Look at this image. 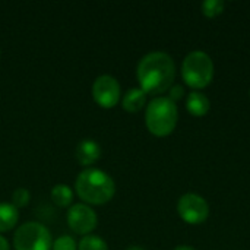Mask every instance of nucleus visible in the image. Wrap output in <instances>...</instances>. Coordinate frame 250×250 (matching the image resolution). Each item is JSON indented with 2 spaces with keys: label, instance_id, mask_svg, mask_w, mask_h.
I'll use <instances>...</instances> for the list:
<instances>
[{
  "label": "nucleus",
  "instance_id": "obj_1",
  "mask_svg": "<svg viewBox=\"0 0 250 250\" xmlns=\"http://www.w3.org/2000/svg\"><path fill=\"white\" fill-rule=\"evenodd\" d=\"M136 76L141 89L146 95H160L173 86L176 76L174 60L164 51L148 53L139 60Z\"/></svg>",
  "mask_w": 250,
  "mask_h": 250
},
{
  "label": "nucleus",
  "instance_id": "obj_2",
  "mask_svg": "<svg viewBox=\"0 0 250 250\" xmlns=\"http://www.w3.org/2000/svg\"><path fill=\"white\" fill-rule=\"evenodd\" d=\"M75 190L83 204L104 205L114 198L116 183L107 171L89 167L78 174L75 182Z\"/></svg>",
  "mask_w": 250,
  "mask_h": 250
},
{
  "label": "nucleus",
  "instance_id": "obj_3",
  "mask_svg": "<svg viewBox=\"0 0 250 250\" xmlns=\"http://www.w3.org/2000/svg\"><path fill=\"white\" fill-rule=\"evenodd\" d=\"M179 120V110L168 97H155L145 110V125L149 133L164 138L173 133Z\"/></svg>",
  "mask_w": 250,
  "mask_h": 250
},
{
  "label": "nucleus",
  "instance_id": "obj_4",
  "mask_svg": "<svg viewBox=\"0 0 250 250\" xmlns=\"http://www.w3.org/2000/svg\"><path fill=\"white\" fill-rule=\"evenodd\" d=\"M182 78L183 82L193 88H207L214 79V62L205 51L189 53L182 63Z\"/></svg>",
  "mask_w": 250,
  "mask_h": 250
},
{
  "label": "nucleus",
  "instance_id": "obj_5",
  "mask_svg": "<svg viewBox=\"0 0 250 250\" xmlns=\"http://www.w3.org/2000/svg\"><path fill=\"white\" fill-rule=\"evenodd\" d=\"M51 233L41 223H23L13 234L15 250H51Z\"/></svg>",
  "mask_w": 250,
  "mask_h": 250
},
{
  "label": "nucleus",
  "instance_id": "obj_6",
  "mask_svg": "<svg viewBox=\"0 0 250 250\" xmlns=\"http://www.w3.org/2000/svg\"><path fill=\"white\" fill-rule=\"evenodd\" d=\"M177 214L185 223L199 226L208 220L209 205L202 196L196 193H186L180 196L177 202Z\"/></svg>",
  "mask_w": 250,
  "mask_h": 250
},
{
  "label": "nucleus",
  "instance_id": "obj_7",
  "mask_svg": "<svg viewBox=\"0 0 250 250\" xmlns=\"http://www.w3.org/2000/svg\"><path fill=\"white\" fill-rule=\"evenodd\" d=\"M66 221L69 229L79 236H88L91 234L97 226H98V217L97 212L86 204H75L67 209Z\"/></svg>",
  "mask_w": 250,
  "mask_h": 250
},
{
  "label": "nucleus",
  "instance_id": "obj_8",
  "mask_svg": "<svg viewBox=\"0 0 250 250\" xmlns=\"http://www.w3.org/2000/svg\"><path fill=\"white\" fill-rule=\"evenodd\" d=\"M92 98L101 108H113L122 98L119 81L111 75H101L92 83Z\"/></svg>",
  "mask_w": 250,
  "mask_h": 250
},
{
  "label": "nucleus",
  "instance_id": "obj_9",
  "mask_svg": "<svg viewBox=\"0 0 250 250\" xmlns=\"http://www.w3.org/2000/svg\"><path fill=\"white\" fill-rule=\"evenodd\" d=\"M75 157L82 167L89 168L101 157V146L95 139H82L75 149Z\"/></svg>",
  "mask_w": 250,
  "mask_h": 250
},
{
  "label": "nucleus",
  "instance_id": "obj_10",
  "mask_svg": "<svg viewBox=\"0 0 250 250\" xmlns=\"http://www.w3.org/2000/svg\"><path fill=\"white\" fill-rule=\"evenodd\" d=\"M146 104V94L141 88H130L122 98V107L127 113H138Z\"/></svg>",
  "mask_w": 250,
  "mask_h": 250
},
{
  "label": "nucleus",
  "instance_id": "obj_11",
  "mask_svg": "<svg viewBox=\"0 0 250 250\" xmlns=\"http://www.w3.org/2000/svg\"><path fill=\"white\" fill-rule=\"evenodd\" d=\"M209 107H211L209 98L199 91H192L186 98V108L195 117L205 116L209 111Z\"/></svg>",
  "mask_w": 250,
  "mask_h": 250
},
{
  "label": "nucleus",
  "instance_id": "obj_12",
  "mask_svg": "<svg viewBox=\"0 0 250 250\" xmlns=\"http://www.w3.org/2000/svg\"><path fill=\"white\" fill-rule=\"evenodd\" d=\"M19 221V209L9 202H0V234L16 227Z\"/></svg>",
  "mask_w": 250,
  "mask_h": 250
},
{
  "label": "nucleus",
  "instance_id": "obj_13",
  "mask_svg": "<svg viewBox=\"0 0 250 250\" xmlns=\"http://www.w3.org/2000/svg\"><path fill=\"white\" fill-rule=\"evenodd\" d=\"M50 199L56 207L67 208L73 202V190L70 189V186H67L64 183L54 185L50 192Z\"/></svg>",
  "mask_w": 250,
  "mask_h": 250
},
{
  "label": "nucleus",
  "instance_id": "obj_14",
  "mask_svg": "<svg viewBox=\"0 0 250 250\" xmlns=\"http://www.w3.org/2000/svg\"><path fill=\"white\" fill-rule=\"evenodd\" d=\"M78 250H108V245L103 237L97 234H88L79 240Z\"/></svg>",
  "mask_w": 250,
  "mask_h": 250
},
{
  "label": "nucleus",
  "instance_id": "obj_15",
  "mask_svg": "<svg viewBox=\"0 0 250 250\" xmlns=\"http://www.w3.org/2000/svg\"><path fill=\"white\" fill-rule=\"evenodd\" d=\"M226 3L223 0H205L201 4V10L207 18H217L224 12Z\"/></svg>",
  "mask_w": 250,
  "mask_h": 250
},
{
  "label": "nucleus",
  "instance_id": "obj_16",
  "mask_svg": "<svg viewBox=\"0 0 250 250\" xmlns=\"http://www.w3.org/2000/svg\"><path fill=\"white\" fill-rule=\"evenodd\" d=\"M29 201H31V193H29V190L26 189V188H18V189H15L13 190V193H12V205L13 207H16L18 209H21V208H23V207H26L28 204H29Z\"/></svg>",
  "mask_w": 250,
  "mask_h": 250
},
{
  "label": "nucleus",
  "instance_id": "obj_17",
  "mask_svg": "<svg viewBox=\"0 0 250 250\" xmlns=\"http://www.w3.org/2000/svg\"><path fill=\"white\" fill-rule=\"evenodd\" d=\"M51 250H78V243L72 236H60L53 242Z\"/></svg>",
  "mask_w": 250,
  "mask_h": 250
},
{
  "label": "nucleus",
  "instance_id": "obj_18",
  "mask_svg": "<svg viewBox=\"0 0 250 250\" xmlns=\"http://www.w3.org/2000/svg\"><path fill=\"white\" fill-rule=\"evenodd\" d=\"M183 95H185V89H183V86L182 85H173L171 88H170V100L171 101H179V100H182L183 98Z\"/></svg>",
  "mask_w": 250,
  "mask_h": 250
},
{
  "label": "nucleus",
  "instance_id": "obj_19",
  "mask_svg": "<svg viewBox=\"0 0 250 250\" xmlns=\"http://www.w3.org/2000/svg\"><path fill=\"white\" fill-rule=\"evenodd\" d=\"M0 250H10V245H9L7 239L3 237L1 234H0Z\"/></svg>",
  "mask_w": 250,
  "mask_h": 250
},
{
  "label": "nucleus",
  "instance_id": "obj_20",
  "mask_svg": "<svg viewBox=\"0 0 250 250\" xmlns=\"http://www.w3.org/2000/svg\"><path fill=\"white\" fill-rule=\"evenodd\" d=\"M174 250H196V249H193V248H190V246H177Z\"/></svg>",
  "mask_w": 250,
  "mask_h": 250
},
{
  "label": "nucleus",
  "instance_id": "obj_21",
  "mask_svg": "<svg viewBox=\"0 0 250 250\" xmlns=\"http://www.w3.org/2000/svg\"><path fill=\"white\" fill-rule=\"evenodd\" d=\"M126 250H145V249H142V248H139V246H130V248H127Z\"/></svg>",
  "mask_w": 250,
  "mask_h": 250
}]
</instances>
